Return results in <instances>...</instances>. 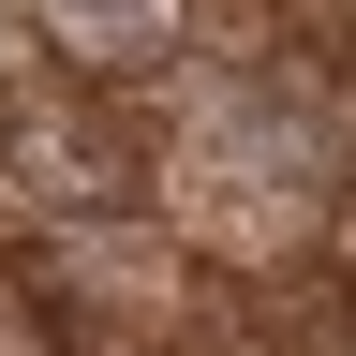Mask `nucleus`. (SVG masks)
I'll list each match as a JSON object with an SVG mask.
<instances>
[{"label": "nucleus", "mask_w": 356, "mask_h": 356, "mask_svg": "<svg viewBox=\"0 0 356 356\" xmlns=\"http://www.w3.org/2000/svg\"><path fill=\"white\" fill-rule=\"evenodd\" d=\"M149 134L119 119V89H89V74H60V60H15L0 74V208L30 222H134L149 208Z\"/></svg>", "instance_id": "f257e3e1"}, {"label": "nucleus", "mask_w": 356, "mask_h": 356, "mask_svg": "<svg viewBox=\"0 0 356 356\" xmlns=\"http://www.w3.org/2000/svg\"><path fill=\"white\" fill-rule=\"evenodd\" d=\"M30 60H60L89 89H149L193 60V0H30Z\"/></svg>", "instance_id": "f03ea898"}]
</instances>
